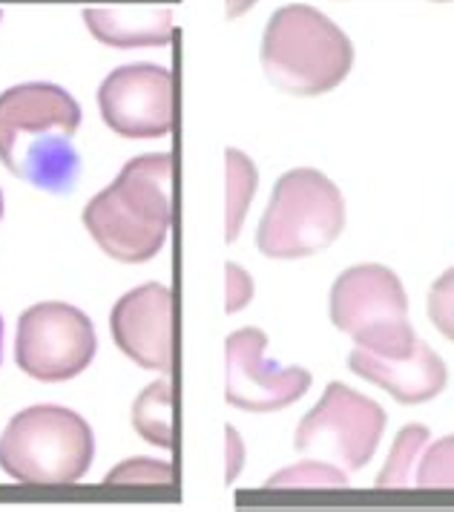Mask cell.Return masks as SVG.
<instances>
[{
	"instance_id": "obj_17",
	"label": "cell",
	"mask_w": 454,
	"mask_h": 512,
	"mask_svg": "<svg viewBox=\"0 0 454 512\" xmlns=\"http://www.w3.org/2000/svg\"><path fill=\"white\" fill-rule=\"evenodd\" d=\"M348 475L340 466L328 461H302V464L288 466L282 472L271 475L265 481V489H345Z\"/></svg>"
},
{
	"instance_id": "obj_21",
	"label": "cell",
	"mask_w": 454,
	"mask_h": 512,
	"mask_svg": "<svg viewBox=\"0 0 454 512\" xmlns=\"http://www.w3.org/2000/svg\"><path fill=\"white\" fill-rule=\"evenodd\" d=\"M253 300V280L250 274L236 265V262H227L225 268V311L227 314H236L242 311L245 305Z\"/></svg>"
},
{
	"instance_id": "obj_10",
	"label": "cell",
	"mask_w": 454,
	"mask_h": 512,
	"mask_svg": "<svg viewBox=\"0 0 454 512\" xmlns=\"http://www.w3.org/2000/svg\"><path fill=\"white\" fill-rule=\"evenodd\" d=\"M268 334L259 328H239L225 343V397L245 412H279L296 403L311 386L308 369H279L265 363Z\"/></svg>"
},
{
	"instance_id": "obj_5",
	"label": "cell",
	"mask_w": 454,
	"mask_h": 512,
	"mask_svg": "<svg viewBox=\"0 0 454 512\" xmlns=\"http://www.w3.org/2000/svg\"><path fill=\"white\" fill-rule=\"evenodd\" d=\"M345 202L340 187L311 167L288 170L273 185L256 245L271 259H305L340 239Z\"/></svg>"
},
{
	"instance_id": "obj_24",
	"label": "cell",
	"mask_w": 454,
	"mask_h": 512,
	"mask_svg": "<svg viewBox=\"0 0 454 512\" xmlns=\"http://www.w3.org/2000/svg\"><path fill=\"white\" fill-rule=\"evenodd\" d=\"M0 219H3V193H0Z\"/></svg>"
},
{
	"instance_id": "obj_22",
	"label": "cell",
	"mask_w": 454,
	"mask_h": 512,
	"mask_svg": "<svg viewBox=\"0 0 454 512\" xmlns=\"http://www.w3.org/2000/svg\"><path fill=\"white\" fill-rule=\"evenodd\" d=\"M225 458V478L230 484V481H236V475L242 472V464H245V443L233 426L225 429Z\"/></svg>"
},
{
	"instance_id": "obj_7",
	"label": "cell",
	"mask_w": 454,
	"mask_h": 512,
	"mask_svg": "<svg viewBox=\"0 0 454 512\" xmlns=\"http://www.w3.org/2000/svg\"><path fill=\"white\" fill-rule=\"evenodd\" d=\"M383 432L386 412L380 403L342 383H328L325 395L299 423L294 446L299 455L357 472L374 458Z\"/></svg>"
},
{
	"instance_id": "obj_18",
	"label": "cell",
	"mask_w": 454,
	"mask_h": 512,
	"mask_svg": "<svg viewBox=\"0 0 454 512\" xmlns=\"http://www.w3.org/2000/svg\"><path fill=\"white\" fill-rule=\"evenodd\" d=\"M110 487H173V466L153 458H130L107 472Z\"/></svg>"
},
{
	"instance_id": "obj_13",
	"label": "cell",
	"mask_w": 454,
	"mask_h": 512,
	"mask_svg": "<svg viewBox=\"0 0 454 512\" xmlns=\"http://www.w3.org/2000/svg\"><path fill=\"white\" fill-rule=\"evenodd\" d=\"M170 6H95L84 9V24L95 41L115 49L167 47L173 35Z\"/></svg>"
},
{
	"instance_id": "obj_8",
	"label": "cell",
	"mask_w": 454,
	"mask_h": 512,
	"mask_svg": "<svg viewBox=\"0 0 454 512\" xmlns=\"http://www.w3.org/2000/svg\"><path fill=\"white\" fill-rule=\"evenodd\" d=\"M98 349L90 317L67 303H38L18 320L15 363L23 374L64 383L90 369Z\"/></svg>"
},
{
	"instance_id": "obj_16",
	"label": "cell",
	"mask_w": 454,
	"mask_h": 512,
	"mask_svg": "<svg viewBox=\"0 0 454 512\" xmlns=\"http://www.w3.org/2000/svg\"><path fill=\"white\" fill-rule=\"evenodd\" d=\"M429 429L420 423L403 426L397 441L391 446L383 472L377 475V487L380 489H409L414 487V464H420L423 449L429 446Z\"/></svg>"
},
{
	"instance_id": "obj_19",
	"label": "cell",
	"mask_w": 454,
	"mask_h": 512,
	"mask_svg": "<svg viewBox=\"0 0 454 512\" xmlns=\"http://www.w3.org/2000/svg\"><path fill=\"white\" fill-rule=\"evenodd\" d=\"M414 487L454 489V435L440 438L426 449V455L417 464Z\"/></svg>"
},
{
	"instance_id": "obj_23",
	"label": "cell",
	"mask_w": 454,
	"mask_h": 512,
	"mask_svg": "<svg viewBox=\"0 0 454 512\" xmlns=\"http://www.w3.org/2000/svg\"><path fill=\"white\" fill-rule=\"evenodd\" d=\"M0 351H3V320H0Z\"/></svg>"
},
{
	"instance_id": "obj_25",
	"label": "cell",
	"mask_w": 454,
	"mask_h": 512,
	"mask_svg": "<svg viewBox=\"0 0 454 512\" xmlns=\"http://www.w3.org/2000/svg\"><path fill=\"white\" fill-rule=\"evenodd\" d=\"M0 18H3V12H0Z\"/></svg>"
},
{
	"instance_id": "obj_2",
	"label": "cell",
	"mask_w": 454,
	"mask_h": 512,
	"mask_svg": "<svg viewBox=\"0 0 454 512\" xmlns=\"http://www.w3.org/2000/svg\"><path fill=\"white\" fill-rule=\"evenodd\" d=\"M173 225V156L150 153L124 164L113 185L84 208V228L107 256L150 262Z\"/></svg>"
},
{
	"instance_id": "obj_14",
	"label": "cell",
	"mask_w": 454,
	"mask_h": 512,
	"mask_svg": "<svg viewBox=\"0 0 454 512\" xmlns=\"http://www.w3.org/2000/svg\"><path fill=\"white\" fill-rule=\"evenodd\" d=\"M136 432L159 449H173V386L170 377L150 383L133 403Z\"/></svg>"
},
{
	"instance_id": "obj_4",
	"label": "cell",
	"mask_w": 454,
	"mask_h": 512,
	"mask_svg": "<svg viewBox=\"0 0 454 512\" xmlns=\"http://www.w3.org/2000/svg\"><path fill=\"white\" fill-rule=\"evenodd\" d=\"M95 438L87 420L64 406H32L0 435V469L32 487H64L87 475Z\"/></svg>"
},
{
	"instance_id": "obj_20",
	"label": "cell",
	"mask_w": 454,
	"mask_h": 512,
	"mask_svg": "<svg viewBox=\"0 0 454 512\" xmlns=\"http://www.w3.org/2000/svg\"><path fill=\"white\" fill-rule=\"evenodd\" d=\"M426 311H429L434 328L454 343V268L434 280V285L429 288Z\"/></svg>"
},
{
	"instance_id": "obj_15",
	"label": "cell",
	"mask_w": 454,
	"mask_h": 512,
	"mask_svg": "<svg viewBox=\"0 0 454 512\" xmlns=\"http://www.w3.org/2000/svg\"><path fill=\"white\" fill-rule=\"evenodd\" d=\"M225 239L233 242L248 216L250 202L256 196V185H259V170L250 162L242 150H227L225 153Z\"/></svg>"
},
{
	"instance_id": "obj_12",
	"label": "cell",
	"mask_w": 454,
	"mask_h": 512,
	"mask_svg": "<svg viewBox=\"0 0 454 512\" xmlns=\"http://www.w3.org/2000/svg\"><path fill=\"white\" fill-rule=\"evenodd\" d=\"M348 369L368 383L386 389L397 403L406 406L434 400L446 389V377H449L446 363L420 340L406 357H380L357 346L348 357Z\"/></svg>"
},
{
	"instance_id": "obj_6",
	"label": "cell",
	"mask_w": 454,
	"mask_h": 512,
	"mask_svg": "<svg viewBox=\"0 0 454 512\" xmlns=\"http://www.w3.org/2000/svg\"><path fill=\"white\" fill-rule=\"evenodd\" d=\"M331 323L360 349L380 357H406L417 337L400 277L377 262L354 265L331 288Z\"/></svg>"
},
{
	"instance_id": "obj_9",
	"label": "cell",
	"mask_w": 454,
	"mask_h": 512,
	"mask_svg": "<svg viewBox=\"0 0 454 512\" xmlns=\"http://www.w3.org/2000/svg\"><path fill=\"white\" fill-rule=\"evenodd\" d=\"M104 124L121 139H161L173 130V72L156 64L113 70L98 90Z\"/></svg>"
},
{
	"instance_id": "obj_3",
	"label": "cell",
	"mask_w": 454,
	"mask_h": 512,
	"mask_svg": "<svg viewBox=\"0 0 454 512\" xmlns=\"http://www.w3.org/2000/svg\"><path fill=\"white\" fill-rule=\"evenodd\" d=\"M262 70L276 90L299 98L331 93L348 78L354 47L314 6H282L262 35Z\"/></svg>"
},
{
	"instance_id": "obj_1",
	"label": "cell",
	"mask_w": 454,
	"mask_h": 512,
	"mask_svg": "<svg viewBox=\"0 0 454 512\" xmlns=\"http://www.w3.org/2000/svg\"><path fill=\"white\" fill-rule=\"evenodd\" d=\"M78 127L81 107L64 87L18 84L0 93V162L38 190L69 193L81 176Z\"/></svg>"
},
{
	"instance_id": "obj_11",
	"label": "cell",
	"mask_w": 454,
	"mask_h": 512,
	"mask_svg": "<svg viewBox=\"0 0 454 512\" xmlns=\"http://www.w3.org/2000/svg\"><path fill=\"white\" fill-rule=\"evenodd\" d=\"M118 349L147 372H173V291L159 282L127 291L110 314Z\"/></svg>"
}]
</instances>
